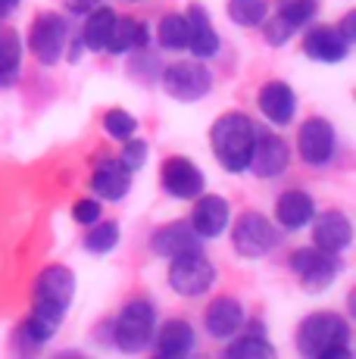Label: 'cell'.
Wrapping results in <instances>:
<instances>
[{
  "mask_svg": "<svg viewBox=\"0 0 356 359\" xmlns=\"http://www.w3.org/2000/svg\"><path fill=\"white\" fill-rule=\"evenodd\" d=\"M297 350L310 359H350V328L338 313H316L300 322Z\"/></svg>",
  "mask_w": 356,
  "mask_h": 359,
  "instance_id": "1",
  "label": "cell"
},
{
  "mask_svg": "<svg viewBox=\"0 0 356 359\" xmlns=\"http://www.w3.org/2000/svg\"><path fill=\"white\" fill-rule=\"evenodd\" d=\"M253 122L244 113H225L213 122L210 131V144L219 165L225 172H244L250 163V147H253Z\"/></svg>",
  "mask_w": 356,
  "mask_h": 359,
  "instance_id": "2",
  "label": "cell"
},
{
  "mask_svg": "<svg viewBox=\"0 0 356 359\" xmlns=\"http://www.w3.org/2000/svg\"><path fill=\"white\" fill-rule=\"evenodd\" d=\"M153 306H150L147 300H132L125 309L119 313V319H116V347L122 350V353H141V350L150 347V341H153Z\"/></svg>",
  "mask_w": 356,
  "mask_h": 359,
  "instance_id": "3",
  "label": "cell"
},
{
  "mask_svg": "<svg viewBox=\"0 0 356 359\" xmlns=\"http://www.w3.org/2000/svg\"><path fill=\"white\" fill-rule=\"evenodd\" d=\"M75 294V275L66 266H47L38 272L35 285H32V306L35 309H47L53 316H63L66 319V309L72 303Z\"/></svg>",
  "mask_w": 356,
  "mask_h": 359,
  "instance_id": "4",
  "label": "cell"
},
{
  "mask_svg": "<svg viewBox=\"0 0 356 359\" xmlns=\"http://www.w3.org/2000/svg\"><path fill=\"white\" fill-rule=\"evenodd\" d=\"M213 281H216V269L200 250H188V253L172 257V266H169V285H172L175 294L200 297L213 287Z\"/></svg>",
  "mask_w": 356,
  "mask_h": 359,
  "instance_id": "5",
  "label": "cell"
},
{
  "mask_svg": "<svg viewBox=\"0 0 356 359\" xmlns=\"http://www.w3.org/2000/svg\"><path fill=\"white\" fill-rule=\"evenodd\" d=\"M210 88H213V75H210V69L203 63H197V60L175 63L163 72V91L172 100H182V103L200 100L210 94Z\"/></svg>",
  "mask_w": 356,
  "mask_h": 359,
  "instance_id": "6",
  "label": "cell"
},
{
  "mask_svg": "<svg viewBox=\"0 0 356 359\" xmlns=\"http://www.w3.org/2000/svg\"><path fill=\"white\" fill-rule=\"evenodd\" d=\"M291 269L300 275L306 291L319 294L338 278L341 259H338V253H328L322 247H303V250H297L291 257Z\"/></svg>",
  "mask_w": 356,
  "mask_h": 359,
  "instance_id": "7",
  "label": "cell"
},
{
  "mask_svg": "<svg viewBox=\"0 0 356 359\" xmlns=\"http://www.w3.org/2000/svg\"><path fill=\"white\" fill-rule=\"evenodd\" d=\"M231 241H235V250L241 257L256 259V257H266L275 247L278 234H275V225L263 212H244L235 222V229H231Z\"/></svg>",
  "mask_w": 356,
  "mask_h": 359,
  "instance_id": "8",
  "label": "cell"
},
{
  "mask_svg": "<svg viewBox=\"0 0 356 359\" xmlns=\"http://www.w3.org/2000/svg\"><path fill=\"white\" fill-rule=\"evenodd\" d=\"M291 150H287L285 137L272 135V131H253V147H250V163L247 169L259 178H275L287 169Z\"/></svg>",
  "mask_w": 356,
  "mask_h": 359,
  "instance_id": "9",
  "label": "cell"
},
{
  "mask_svg": "<svg viewBox=\"0 0 356 359\" xmlns=\"http://www.w3.org/2000/svg\"><path fill=\"white\" fill-rule=\"evenodd\" d=\"M29 44L41 63L53 66L63 57V47H66V19L57 16V13H41L35 22H32Z\"/></svg>",
  "mask_w": 356,
  "mask_h": 359,
  "instance_id": "10",
  "label": "cell"
},
{
  "mask_svg": "<svg viewBox=\"0 0 356 359\" xmlns=\"http://www.w3.org/2000/svg\"><path fill=\"white\" fill-rule=\"evenodd\" d=\"M297 150L303 163L325 165L334 156V128L325 119H306L297 135Z\"/></svg>",
  "mask_w": 356,
  "mask_h": 359,
  "instance_id": "11",
  "label": "cell"
},
{
  "mask_svg": "<svg viewBox=\"0 0 356 359\" xmlns=\"http://www.w3.org/2000/svg\"><path fill=\"white\" fill-rule=\"evenodd\" d=\"M163 188L178 200H194L203 194V172L184 156H169L163 165Z\"/></svg>",
  "mask_w": 356,
  "mask_h": 359,
  "instance_id": "12",
  "label": "cell"
},
{
  "mask_svg": "<svg viewBox=\"0 0 356 359\" xmlns=\"http://www.w3.org/2000/svg\"><path fill=\"white\" fill-rule=\"evenodd\" d=\"M313 241H316V247L328 253H341L350 247L353 241V225L350 219L344 216V212L331 210V212H322L316 219V225H313Z\"/></svg>",
  "mask_w": 356,
  "mask_h": 359,
  "instance_id": "13",
  "label": "cell"
},
{
  "mask_svg": "<svg viewBox=\"0 0 356 359\" xmlns=\"http://www.w3.org/2000/svg\"><path fill=\"white\" fill-rule=\"evenodd\" d=\"M150 250L172 259V257H178V253L200 250V234L191 229V222H169V225H163V229L153 231V238H150Z\"/></svg>",
  "mask_w": 356,
  "mask_h": 359,
  "instance_id": "14",
  "label": "cell"
},
{
  "mask_svg": "<svg viewBox=\"0 0 356 359\" xmlns=\"http://www.w3.org/2000/svg\"><path fill=\"white\" fill-rule=\"evenodd\" d=\"M303 50L310 53L319 63H341V60L350 53V44L344 41V34L331 25H316V29L306 32L303 38Z\"/></svg>",
  "mask_w": 356,
  "mask_h": 359,
  "instance_id": "15",
  "label": "cell"
},
{
  "mask_svg": "<svg viewBox=\"0 0 356 359\" xmlns=\"http://www.w3.org/2000/svg\"><path fill=\"white\" fill-rule=\"evenodd\" d=\"M188 222L200 238H219L225 231V225H228V203L216 194L197 197L194 212H191Z\"/></svg>",
  "mask_w": 356,
  "mask_h": 359,
  "instance_id": "16",
  "label": "cell"
},
{
  "mask_svg": "<svg viewBox=\"0 0 356 359\" xmlns=\"http://www.w3.org/2000/svg\"><path fill=\"white\" fill-rule=\"evenodd\" d=\"M91 188L97 191L104 200H122L132 188V172L125 169L119 160L107 156L94 165V178H91Z\"/></svg>",
  "mask_w": 356,
  "mask_h": 359,
  "instance_id": "17",
  "label": "cell"
},
{
  "mask_svg": "<svg viewBox=\"0 0 356 359\" xmlns=\"http://www.w3.org/2000/svg\"><path fill=\"white\" fill-rule=\"evenodd\" d=\"M203 325L213 337H231L238 328L244 325V309L235 297H216L207 306V316H203Z\"/></svg>",
  "mask_w": 356,
  "mask_h": 359,
  "instance_id": "18",
  "label": "cell"
},
{
  "mask_svg": "<svg viewBox=\"0 0 356 359\" xmlns=\"http://www.w3.org/2000/svg\"><path fill=\"white\" fill-rule=\"evenodd\" d=\"M259 109L269 122L275 126H287L294 119V109H297V97L285 81H269V85L259 91Z\"/></svg>",
  "mask_w": 356,
  "mask_h": 359,
  "instance_id": "19",
  "label": "cell"
},
{
  "mask_svg": "<svg viewBox=\"0 0 356 359\" xmlns=\"http://www.w3.org/2000/svg\"><path fill=\"white\" fill-rule=\"evenodd\" d=\"M153 337H156V353L166 359H182L194 350V328L182 319L163 322Z\"/></svg>",
  "mask_w": 356,
  "mask_h": 359,
  "instance_id": "20",
  "label": "cell"
},
{
  "mask_svg": "<svg viewBox=\"0 0 356 359\" xmlns=\"http://www.w3.org/2000/svg\"><path fill=\"white\" fill-rule=\"evenodd\" d=\"M188 29H191V41H188V50L194 53L197 60H210V57H216V50H219V34L213 29V22H210V16H207V10L203 6H191V13H188Z\"/></svg>",
  "mask_w": 356,
  "mask_h": 359,
  "instance_id": "21",
  "label": "cell"
},
{
  "mask_svg": "<svg viewBox=\"0 0 356 359\" xmlns=\"http://www.w3.org/2000/svg\"><path fill=\"white\" fill-rule=\"evenodd\" d=\"M313 216H316V203L306 191H287L275 203V219L282 229H303L306 222H313Z\"/></svg>",
  "mask_w": 356,
  "mask_h": 359,
  "instance_id": "22",
  "label": "cell"
},
{
  "mask_svg": "<svg viewBox=\"0 0 356 359\" xmlns=\"http://www.w3.org/2000/svg\"><path fill=\"white\" fill-rule=\"evenodd\" d=\"M60 325H63V316H53V313H47V309L32 306V316L22 322V328H19V341H22L25 347L38 350L41 344H47L57 334Z\"/></svg>",
  "mask_w": 356,
  "mask_h": 359,
  "instance_id": "23",
  "label": "cell"
},
{
  "mask_svg": "<svg viewBox=\"0 0 356 359\" xmlns=\"http://www.w3.org/2000/svg\"><path fill=\"white\" fill-rule=\"evenodd\" d=\"M113 22H116V13L109 10V6H94V10L88 13L85 32H81V44H85L88 50H107Z\"/></svg>",
  "mask_w": 356,
  "mask_h": 359,
  "instance_id": "24",
  "label": "cell"
},
{
  "mask_svg": "<svg viewBox=\"0 0 356 359\" xmlns=\"http://www.w3.org/2000/svg\"><path fill=\"white\" fill-rule=\"evenodd\" d=\"M144 44H147V25L144 22H138V19H116L113 22V32H109L107 41L109 53H125Z\"/></svg>",
  "mask_w": 356,
  "mask_h": 359,
  "instance_id": "25",
  "label": "cell"
},
{
  "mask_svg": "<svg viewBox=\"0 0 356 359\" xmlns=\"http://www.w3.org/2000/svg\"><path fill=\"white\" fill-rule=\"evenodd\" d=\"M156 38H160V44L166 47V50H188V41H191L188 16H182V13H169V16H163Z\"/></svg>",
  "mask_w": 356,
  "mask_h": 359,
  "instance_id": "26",
  "label": "cell"
},
{
  "mask_svg": "<svg viewBox=\"0 0 356 359\" xmlns=\"http://www.w3.org/2000/svg\"><path fill=\"white\" fill-rule=\"evenodd\" d=\"M225 356L228 359H272L275 356V347H272L263 334H244L228 344Z\"/></svg>",
  "mask_w": 356,
  "mask_h": 359,
  "instance_id": "27",
  "label": "cell"
},
{
  "mask_svg": "<svg viewBox=\"0 0 356 359\" xmlns=\"http://www.w3.org/2000/svg\"><path fill=\"white\" fill-rule=\"evenodd\" d=\"M228 16L244 29L263 25L269 16V0H228Z\"/></svg>",
  "mask_w": 356,
  "mask_h": 359,
  "instance_id": "28",
  "label": "cell"
},
{
  "mask_svg": "<svg viewBox=\"0 0 356 359\" xmlns=\"http://www.w3.org/2000/svg\"><path fill=\"white\" fill-rule=\"evenodd\" d=\"M19 60H22V44L13 32L0 34V88L10 85L19 75Z\"/></svg>",
  "mask_w": 356,
  "mask_h": 359,
  "instance_id": "29",
  "label": "cell"
},
{
  "mask_svg": "<svg viewBox=\"0 0 356 359\" xmlns=\"http://www.w3.org/2000/svg\"><path fill=\"white\" fill-rule=\"evenodd\" d=\"M316 6L319 0H278V16L297 32L316 16Z\"/></svg>",
  "mask_w": 356,
  "mask_h": 359,
  "instance_id": "30",
  "label": "cell"
},
{
  "mask_svg": "<svg viewBox=\"0 0 356 359\" xmlns=\"http://www.w3.org/2000/svg\"><path fill=\"white\" fill-rule=\"evenodd\" d=\"M119 244V225L116 222H94V229L85 234V247L91 253H109Z\"/></svg>",
  "mask_w": 356,
  "mask_h": 359,
  "instance_id": "31",
  "label": "cell"
},
{
  "mask_svg": "<svg viewBox=\"0 0 356 359\" xmlns=\"http://www.w3.org/2000/svg\"><path fill=\"white\" fill-rule=\"evenodd\" d=\"M104 128H107L109 137H116V141H128V137H135V131H138V119L128 116L125 109H109L107 119H104Z\"/></svg>",
  "mask_w": 356,
  "mask_h": 359,
  "instance_id": "32",
  "label": "cell"
},
{
  "mask_svg": "<svg viewBox=\"0 0 356 359\" xmlns=\"http://www.w3.org/2000/svg\"><path fill=\"white\" fill-rule=\"evenodd\" d=\"M144 160H147V144L141 141V137H128L125 141V150H122V156H119V163L125 165L128 172H138Z\"/></svg>",
  "mask_w": 356,
  "mask_h": 359,
  "instance_id": "33",
  "label": "cell"
},
{
  "mask_svg": "<svg viewBox=\"0 0 356 359\" xmlns=\"http://www.w3.org/2000/svg\"><path fill=\"white\" fill-rule=\"evenodd\" d=\"M291 34H294V29L285 22L282 16H275V19H269V22H266V41H269L272 47L287 44V41H291Z\"/></svg>",
  "mask_w": 356,
  "mask_h": 359,
  "instance_id": "34",
  "label": "cell"
},
{
  "mask_svg": "<svg viewBox=\"0 0 356 359\" xmlns=\"http://www.w3.org/2000/svg\"><path fill=\"white\" fill-rule=\"evenodd\" d=\"M72 216H75V222H81V225H94L100 219V203L97 200H78V203L72 206Z\"/></svg>",
  "mask_w": 356,
  "mask_h": 359,
  "instance_id": "35",
  "label": "cell"
},
{
  "mask_svg": "<svg viewBox=\"0 0 356 359\" xmlns=\"http://www.w3.org/2000/svg\"><path fill=\"white\" fill-rule=\"evenodd\" d=\"M338 32L344 34V41H347V44H353V41H356V13H347V16H344V22L338 25Z\"/></svg>",
  "mask_w": 356,
  "mask_h": 359,
  "instance_id": "36",
  "label": "cell"
},
{
  "mask_svg": "<svg viewBox=\"0 0 356 359\" xmlns=\"http://www.w3.org/2000/svg\"><path fill=\"white\" fill-rule=\"evenodd\" d=\"M66 6L72 13H91L94 6H100V0H66Z\"/></svg>",
  "mask_w": 356,
  "mask_h": 359,
  "instance_id": "37",
  "label": "cell"
},
{
  "mask_svg": "<svg viewBox=\"0 0 356 359\" xmlns=\"http://www.w3.org/2000/svg\"><path fill=\"white\" fill-rule=\"evenodd\" d=\"M6 13H10V6H6V4H4V0H0V19H4V16H6Z\"/></svg>",
  "mask_w": 356,
  "mask_h": 359,
  "instance_id": "38",
  "label": "cell"
},
{
  "mask_svg": "<svg viewBox=\"0 0 356 359\" xmlns=\"http://www.w3.org/2000/svg\"><path fill=\"white\" fill-rule=\"evenodd\" d=\"M4 4H6V6H10V10H13V6H16V4H19V0H4Z\"/></svg>",
  "mask_w": 356,
  "mask_h": 359,
  "instance_id": "39",
  "label": "cell"
}]
</instances>
